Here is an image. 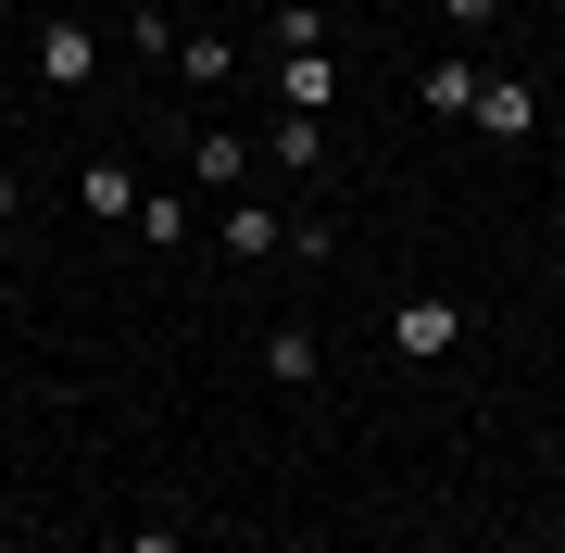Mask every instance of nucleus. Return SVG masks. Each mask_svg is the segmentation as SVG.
Returning <instances> with one entry per match:
<instances>
[{
	"instance_id": "f257e3e1",
	"label": "nucleus",
	"mask_w": 565,
	"mask_h": 553,
	"mask_svg": "<svg viewBox=\"0 0 565 553\" xmlns=\"http://www.w3.org/2000/svg\"><path fill=\"white\" fill-rule=\"evenodd\" d=\"M465 328H478V315H465L452 289H415V302H390V352H403V365H440V352H465Z\"/></svg>"
},
{
	"instance_id": "f03ea898",
	"label": "nucleus",
	"mask_w": 565,
	"mask_h": 553,
	"mask_svg": "<svg viewBox=\"0 0 565 553\" xmlns=\"http://www.w3.org/2000/svg\"><path fill=\"white\" fill-rule=\"evenodd\" d=\"M465 126L503 139V151H527V139H541V88H527V76H478V114H465Z\"/></svg>"
},
{
	"instance_id": "7ed1b4c3",
	"label": "nucleus",
	"mask_w": 565,
	"mask_h": 553,
	"mask_svg": "<svg viewBox=\"0 0 565 553\" xmlns=\"http://www.w3.org/2000/svg\"><path fill=\"white\" fill-rule=\"evenodd\" d=\"M39 76H51V88H88V76H102V25L51 13V25H39Z\"/></svg>"
},
{
	"instance_id": "20e7f679",
	"label": "nucleus",
	"mask_w": 565,
	"mask_h": 553,
	"mask_svg": "<svg viewBox=\"0 0 565 553\" xmlns=\"http://www.w3.org/2000/svg\"><path fill=\"white\" fill-rule=\"evenodd\" d=\"M239 177H252V139L239 126H202V139H189V189H226V202H239Z\"/></svg>"
},
{
	"instance_id": "39448f33",
	"label": "nucleus",
	"mask_w": 565,
	"mask_h": 553,
	"mask_svg": "<svg viewBox=\"0 0 565 553\" xmlns=\"http://www.w3.org/2000/svg\"><path fill=\"white\" fill-rule=\"evenodd\" d=\"M340 102V63L327 51H277V114H327Z\"/></svg>"
},
{
	"instance_id": "423d86ee",
	"label": "nucleus",
	"mask_w": 565,
	"mask_h": 553,
	"mask_svg": "<svg viewBox=\"0 0 565 553\" xmlns=\"http://www.w3.org/2000/svg\"><path fill=\"white\" fill-rule=\"evenodd\" d=\"M76 202L102 214V226H139V164H114V151H102V164H76Z\"/></svg>"
},
{
	"instance_id": "0eeeda50",
	"label": "nucleus",
	"mask_w": 565,
	"mask_h": 553,
	"mask_svg": "<svg viewBox=\"0 0 565 553\" xmlns=\"http://www.w3.org/2000/svg\"><path fill=\"white\" fill-rule=\"evenodd\" d=\"M214 240L239 252V265H264V252H289V214H264V202H226V214H214Z\"/></svg>"
},
{
	"instance_id": "6e6552de",
	"label": "nucleus",
	"mask_w": 565,
	"mask_h": 553,
	"mask_svg": "<svg viewBox=\"0 0 565 553\" xmlns=\"http://www.w3.org/2000/svg\"><path fill=\"white\" fill-rule=\"evenodd\" d=\"M177 76H189V88H226V76H239V39H214V25H189V39H177Z\"/></svg>"
},
{
	"instance_id": "1a4fd4ad",
	"label": "nucleus",
	"mask_w": 565,
	"mask_h": 553,
	"mask_svg": "<svg viewBox=\"0 0 565 553\" xmlns=\"http://www.w3.org/2000/svg\"><path fill=\"white\" fill-rule=\"evenodd\" d=\"M189 226H202L189 189H139V240H151V252H189Z\"/></svg>"
},
{
	"instance_id": "9d476101",
	"label": "nucleus",
	"mask_w": 565,
	"mask_h": 553,
	"mask_svg": "<svg viewBox=\"0 0 565 553\" xmlns=\"http://www.w3.org/2000/svg\"><path fill=\"white\" fill-rule=\"evenodd\" d=\"M478 76H490V63H427L415 102H427V114H478Z\"/></svg>"
},
{
	"instance_id": "9b49d317",
	"label": "nucleus",
	"mask_w": 565,
	"mask_h": 553,
	"mask_svg": "<svg viewBox=\"0 0 565 553\" xmlns=\"http://www.w3.org/2000/svg\"><path fill=\"white\" fill-rule=\"evenodd\" d=\"M264 151H277L289 177H302V164H327V114H277V126H264Z\"/></svg>"
},
{
	"instance_id": "f8f14e48",
	"label": "nucleus",
	"mask_w": 565,
	"mask_h": 553,
	"mask_svg": "<svg viewBox=\"0 0 565 553\" xmlns=\"http://www.w3.org/2000/svg\"><path fill=\"white\" fill-rule=\"evenodd\" d=\"M327 25H340V13H315V0H277V13H264V39H277V51H327Z\"/></svg>"
},
{
	"instance_id": "ddd939ff",
	"label": "nucleus",
	"mask_w": 565,
	"mask_h": 553,
	"mask_svg": "<svg viewBox=\"0 0 565 553\" xmlns=\"http://www.w3.org/2000/svg\"><path fill=\"white\" fill-rule=\"evenodd\" d=\"M315 365H327V340H315V328H277V340H264V377H289V390H302Z\"/></svg>"
},
{
	"instance_id": "4468645a",
	"label": "nucleus",
	"mask_w": 565,
	"mask_h": 553,
	"mask_svg": "<svg viewBox=\"0 0 565 553\" xmlns=\"http://www.w3.org/2000/svg\"><path fill=\"white\" fill-rule=\"evenodd\" d=\"M440 13H452V25H490V13H503V0H440Z\"/></svg>"
},
{
	"instance_id": "2eb2a0df",
	"label": "nucleus",
	"mask_w": 565,
	"mask_h": 553,
	"mask_svg": "<svg viewBox=\"0 0 565 553\" xmlns=\"http://www.w3.org/2000/svg\"><path fill=\"white\" fill-rule=\"evenodd\" d=\"M126 553H189V541H177V529H139V541H126Z\"/></svg>"
},
{
	"instance_id": "dca6fc26",
	"label": "nucleus",
	"mask_w": 565,
	"mask_h": 553,
	"mask_svg": "<svg viewBox=\"0 0 565 553\" xmlns=\"http://www.w3.org/2000/svg\"><path fill=\"white\" fill-rule=\"evenodd\" d=\"M13 214H25V189H13V177H0V226H13Z\"/></svg>"
},
{
	"instance_id": "f3484780",
	"label": "nucleus",
	"mask_w": 565,
	"mask_h": 553,
	"mask_svg": "<svg viewBox=\"0 0 565 553\" xmlns=\"http://www.w3.org/2000/svg\"><path fill=\"white\" fill-rule=\"evenodd\" d=\"M315 13H364V0H315Z\"/></svg>"
},
{
	"instance_id": "a211bd4d",
	"label": "nucleus",
	"mask_w": 565,
	"mask_h": 553,
	"mask_svg": "<svg viewBox=\"0 0 565 553\" xmlns=\"http://www.w3.org/2000/svg\"><path fill=\"white\" fill-rule=\"evenodd\" d=\"M0 252H13V226H0Z\"/></svg>"
}]
</instances>
